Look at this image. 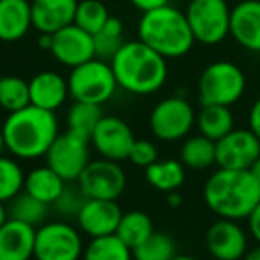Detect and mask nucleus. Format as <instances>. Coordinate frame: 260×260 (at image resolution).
Wrapping results in <instances>:
<instances>
[{
    "instance_id": "bb28decb",
    "label": "nucleus",
    "mask_w": 260,
    "mask_h": 260,
    "mask_svg": "<svg viewBox=\"0 0 260 260\" xmlns=\"http://www.w3.org/2000/svg\"><path fill=\"white\" fill-rule=\"evenodd\" d=\"M180 160L191 170H207L216 164V141L202 134L187 138L180 148Z\"/></svg>"
},
{
    "instance_id": "6ab92c4d",
    "label": "nucleus",
    "mask_w": 260,
    "mask_h": 260,
    "mask_svg": "<svg viewBox=\"0 0 260 260\" xmlns=\"http://www.w3.org/2000/svg\"><path fill=\"white\" fill-rule=\"evenodd\" d=\"M30 105L55 112L70 96L68 79L57 72H40L29 80Z\"/></svg>"
},
{
    "instance_id": "a19ab883",
    "label": "nucleus",
    "mask_w": 260,
    "mask_h": 260,
    "mask_svg": "<svg viewBox=\"0 0 260 260\" xmlns=\"http://www.w3.org/2000/svg\"><path fill=\"white\" fill-rule=\"evenodd\" d=\"M52 41H54V36H52V34H40V38H38L40 48L48 50V52H50V48H52Z\"/></svg>"
},
{
    "instance_id": "20e7f679",
    "label": "nucleus",
    "mask_w": 260,
    "mask_h": 260,
    "mask_svg": "<svg viewBox=\"0 0 260 260\" xmlns=\"http://www.w3.org/2000/svg\"><path fill=\"white\" fill-rule=\"evenodd\" d=\"M138 36L166 59L184 57L196 43L185 13L170 4L143 13L138 23Z\"/></svg>"
},
{
    "instance_id": "473e14b6",
    "label": "nucleus",
    "mask_w": 260,
    "mask_h": 260,
    "mask_svg": "<svg viewBox=\"0 0 260 260\" xmlns=\"http://www.w3.org/2000/svg\"><path fill=\"white\" fill-rule=\"evenodd\" d=\"M25 173L15 159L0 155V202H11L23 191Z\"/></svg>"
},
{
    "instance_id": "dca6fc26",
    "label": "nucleus",
    "mask_w": 260,
    "mask_h": 260,
    "mask_svg": "<svg viewBox=\"0 0 260 260\" xmlns=\"http://www.w3.org/2000/svg\"><path fill=\"white\" fill-rule=\"evenodd\" d=\"M121 216L123 212L116 200L87 198L75 219L79 223L80 232L94 239L116 234Z\"/></svg>"
},
{
    "instance_id": "cd10ccee",
    "label": "nucleus",
    "mask_w": 260,
    "mask_h": 260,
    "mask_svg": "<svg viewBox=\"0 0 260 260\" xmlns=\"http://www.w3.org/2000/svg\"><path fill=\"white\" fill-rule=\"evenodd\" d=\"M84 260H134L132 248L125 244L116 234L91 239L84 248Z\"/></svg>"
},
{
    "instance_id": "c85d7f7f",
    "label": "nucleus",
    "mask_w": 260,
    "mask_h": 260,
    "mask_svg": "<svg viewBox=\"0 0 260 260\" xmlns=\"http://www.w3.org/2000/svg\"><path fill=\"white\" fill-rule=\"evenodd\" d=\"M123 34H125V27H123L121 20L116 18V16H111L105 22V25L93 36L96 57L102 59V61L111 62V59L125 45V36Z\"/></svg>"
},
{
    "instance_id": "f704fd0d",
    "label": "nucleus",
    "mask_w": 260,
    "mask_h": 260,
    "mask_svg": "<svg viewBox=\"0 0 260 260\" xmlns=\"http://www.w3.org/2000/svg\"><path fill=\"white\" fill-rule=\"evenodd\" d=\"M86 196H84V192L80 191L79 184L77 185H68L66 184L64 191H62V194L57 198V202L54 203L55 209H57V212L61 214V216H73L77 217V214L80 212V209H82L84 202H86Z\"/></svg>"
},
{
    "instance_id": "2eb2a0df",
    "label": "nucleus",
    "mask_w": 260,
    "mask_h": 260,
    "mask_svg": "<svg viewBox=\"0 0 260 260\" xmlns=\"http://www.w3.org/2000/svg\"><path fill=\"white\" fill-rule=\"evenodd\" d=\"M205 246L216 260H242L248 253V237L237 221L219 219L207 230Z\"/></svg>"
},
{
    "instance_id": "2f4dec72",
    "label": "nucleus",
    "mask_w": 260,
    "mask_h": 260,
    "mask_svg": "<svg viewBox=\"0 0 260 260\" xmlns=\"http://www.w3.org/2000/svg\"><path fill=\"white\" fill-rule=\"evenodd\" d=\"M134 260H173L177 256V246L170 235L153 232L145 242L132 249Z\"/></svg>"
},
{
    "instance_id": "a878e982",
    "label": "nucleus",
    "mask_w": 260,
    "mask_h": 260,
    "mask_svg": "<svg viewBox=\"0 0 260 260\" xmlns=\"http://www.w3.org/2000/svg\"><path fill=\"white\" fill-rule=\"evenodd\" d=\"M102 118H104V112L100 105L87 104V102H73L66 112V126L72 134L91 139V134L94 132Z\"/></svg>"
},
{
    "instance_id": "412c9836",
    "label": "nucleus",
    "mask_w": 260,
    "mask_h": 260,
    "mask_svg": "<svg viewBox=\"0 0 260 260\" xmlns=\"http://www.w3.org/2000/svg\"><path fill=\"white\" fill-rule=\"evenodd\" d=\"M32 27L29 0H0V41L15 43Z\"/></svg>"
},
{
    "instance_id": "4be33fe9",
    "label": "nucleus",
    "mask_w": 260,
    "mask_h": 260,
    "mask_svg": "<svg viewBox=\"0 0 260 260\" xmlns=\"http://www.w3.org/2000/svg\"><path fill=\"white\" fill-rule=\"evenodd\" d=\"M66 184L68 182L62 177H59L50 166H38L30 170L25 175V185L23 191L29 192L30 196L38 198L40 202L47 203V205H54L57 198L62 194Z\"/></svg>"
},
{
    "instance_id": "aec40b11",
    "label": "nucleus",
    "mask_w": 260,
    "mask_h": 260,
    "mask_svg": "<svg viewBox=\"0 0 260 260\" xmlns=\"http://www.w3.org/2000/svg\"><path fill=\"white\" fill-rule=\"evenodd\" d=\"M34 241L36 228L9 217L0 226V260H30Z\"/></svg>"
},
{
    "instance_id": "f8f14e48",
    "label": "nucleus",
    "mask_w": 260,
    "mask_h": 260,
    "mask_svg": "<svg viewBox=\"0 0 260 260\" xmlns=\"http://www.w3.org/2000/svg\"><path fill=\"white\" fill-rule=\"evenodd\" d=\"M260 157V139L249 128H234L216 141V164L224 170H249Z\"/></svg>"
},
{
    "instance_id": "ddd939ff",
    "label": "nucleus",
    "mask_w": 260,
    "mask_h": 260,
    "mask_svg": "<svg viewBox=\"0 0 260 260\" xmlns=\"http://www.w3.org/2000/svg\"><path fill=\"white\" fill-rule=\"evenodd\" d=\"M134 141L136 138L132 128L118 116H104L89 139L102 159L114 160V162L128 159Z\"/></svg>"
},
{
    "instance_id": "39448f33",
    "label": "nucleus",
    "mask_w": 260,
    "mask_h": 260,
    "mask_svg": "<svg viewBox=\"0 0 260 260\" xmlns=\"http://www.w3.org/2000/svg\"><path fill=\"white\" fill-rule=\"evenodd\" d=\"M246 91V75L235 62H210L198 79V98L202 105L237 104Z\"/></svg>"
},
{
    "instance_id": "b1692460",
    "label": "nucleus",
    "mask_w": 260,
    "mask_h": 260,
    "mask_svg": "<svg viewBox=\"0 0 260 260\" xmlns=\"http://www.w3.org/2000/svg\"><path fill=\"white\" fill-rule=\"evenodd\" d=\"M146 180L153 189L160 192L178 191L185 182V166L182 160L166 159L157 160L146 168Z\"/></svg>"
},
{
    "instance_id": "0eeeda50",
    "label": "nucleus",
    "mask_w": 260,
    "mask_h": 260,
    "mask_svg": "<svg viewBox=\"0 0 260 260\" xmlns=\"http://www.w3.org/2000/svg\"><path fill=\"white\" fill-rule=\"evenodd\" d=\"M185 16L198 43L217 45L230 36L232 9L226 0H191Z\"/></svg>"
},
{
    "instance_id": "f03ea898",
    "label": "nucleus",
    "mask_w": 260,
    "mask_h": 260,
    "mask_svg": "<svg viewBox=\"0 0 260 260\" xmlns=\"http://www.w3.org/2000/svg\"><path fill=\"white\" fill-rule=\"evenodd\" d=\"M6 150L22 160L45 157L59 136V121L54 112L27 105L25 109L9 112L2 125Z\"/></svg>"
},
{
    "instance_id": "4c0bfd02",
    "label": "nucleus",
    "mask_w": 260,
    "mask_h": 260,
    "mask_svg": "<svg viewBox=\"0 0 260 260\" xmlns=\"http://www.w3.org/2000/svg\"><path fill=\"white\" fill-rule=\"evenodd\" d=\"M248 226H249V234H251L253 239L260 244V203L248 216Z\"/></svg>"
},
{
    "instance_id": "49530a36",
    "label": "nucleus",
    "mask_w": 260,
    "mask_h": 260,
    "mask_svg": "<svg viewBox=\"0 0 260 260\" xmlns=\"http://www.w3.org/2000/svg\"><path fill=\"white\" fill-rule=\"evenodd\" d=\"M173 260H198V258H194V256H191V255H177Z\"/></svg>"
},
{
    "instance_id": "5701e85b",
    "label": "nucleus",
    "mask_w": 260,
    "mask_h": 260,
    "mask_svg": "<svg viewBox=\"0 0 260 260\" xmlns=\"http://www.w3.org/2000/svg\"><path fill=\"white\" fill-rule=\"evenodd\" d=\"M200 134L212 141H219L221 138L235 128V118L230 107L224 105H202V111L196 116Z\"/></svg>"
},
{
    "instance_id": "72a5a7b5",
    "label": "nucleus",
    "mask_w": 260,
    "mask_h": 260,
    "mask_svg": "<svg viewBox=\"0 0 260 260\" xmlns=\"http://www.w3.org/2000/svg\"><path fill=\"white\" fill-rule=\"evenodd\" d=\"M109 18H111V15H109L104 2H100V0H79L73 23L94 36Z\"/></svg>"
},
{
    "instance_id": "1a4fd4ad",
    "label": "nucleus",
    "mask_w": 260,
    "mask_h": 260,
    "mask_svg": "<svg viewBox=\"0 0 260 260\" xmlns=\"http://www.w3.org/2000/svg\"><path fill=\"white\" fill-rule=\"evenodd\" d=\"M196 112L192 105L182 96L160 100L150 114V130L160 141H178L192 130Z\"/></svg>"
},
{
    "instance_id": "f3484780",
    "label": "nucleus",
    "mask_w": 260,
    "mask_h": 260,
    "mask_svg": "<svg viewBox=\"0 0 260 260\" xmlns=\"http://www.w3.org/2000/svg\"><path fill=\"white\" fill-rule=\"evenodd\" d=\"M230 36L242 48L260 54V0H241L234 6Z\"/></svg>"
},
{
    "instance_id": "f257e3e1",
    "label": "nucleus",
    "mask_w": 260,
    "mask_h": 260,
    "mask_svg": "<svg viewBox=\"0 0 260 260\" xmlns=\"http://www.w3.org/2000/svg\"><path fill=\"white\" fill-rule=\"evenodd\" d=\"M205 205L221 219H248L260 203V184L249 170L219 168L203 185Z\"/></svg>"
},
{
    "instance_id": "a211bd4d",
    "label": "nucleus",
    "mask_w": 260,
    "mask_h": 260,
    "mask_svg": "<svg viewBox=\"0 0 260 260\" xmlns=\"http://www.w3.org/2000/svg\"><path fill=\"white\" fill-rule=\"evenodd\" d=\"M79 0H32V27L40 34H55L75 22Z\"/></svg>"
},
{
    "instance_id": "9b49d317",
    "label": "nucleus",
    "mask_w": 260,
    "mask_h": 260,
    "mask_svg": "<svg viewBox=\"0 0 260 260\" xmlns=\"http://www.w3.org/2000/svg\"><path fill=\"white\" fill-rule=\"evenodd\" d=\"M47 164L66 182H77L89 164V139L66 130L59 134L47 152Z\"/></svg>"
},
{
    "instance_id": "c756f323",
    "label": "nucleus",
    "mask_w": 260,
    "mask_h": 260,
    "mask_svg": "<svg viewBox=\"0 0 260 260\" xmlns=\"http://www.w3.org/2000/svg\"><path fill=\"white\" fill-rule=\"evenodd\" d=\"M11 205H9L8 212L11 219L22 221V223H27L30 226L38 228L45 223L48 216V205L43 202H40L38 198L30 196L29 192L22 191L16 198H13Z\"/></svg>"
},
{
    "instance_id": "79ce46f5",
    "label": "nucleus",
    "mask_w": 260,
    "mask_h": 260,
    "mask_svg": "<svg viewBox=\"0 0 260 260\" xmlns=\"http://www.w3.org/2000/svg\"><path fill=\"white\" fill-rule=\"evenodd\" d=\"M242 260H260V244L256 246V248L249 249V251L242 256Z\"/></svg>"
},
{
    "instance_id": "6e6552de",
    "label": "nucleus",
    "mask_w": 260,
    "mask_h": 260,
    "mask_svg": "<svg viewBox=\"0 0 260 260\" xmlns=\"http://www.w3.org/2000/svg\"><path fill=\"white\" fill-rule=\"evenodd\" d=\"M84 241L80 232L66 221H48L36 228V260H80Z\"/></svg>"
},
{
    "instance_id": "c03bdc74",
    "label": "nucleus",
    "mask_w": 260,
    "mask_h": 260,
    "mask_svg": "<svg viewBox=\"0 0 260 260\" xmlns=\"http://www.w3.org/2000/svg\"><path fill=\"white\" fill-rule=\"evenodd\" d=\"M249 171H251L253 177H255L256 180H258V184H260V157L255 160V164H253V166L249 168Z\"/></svg>"
},
{
    "instance_id": "a18cd8bd",
    "label": "nucleus",
    "mask_w": 260,
    "mask_h": 260,
    "mask_svg": "<svg viewBox=\"0 0 260 260\" xmlns=\"http://www.w3.org/2000/svg\"><path fill=\"white\" fill-rule=\"evenodd\" d=\"M6 150V141H4V132H2V126H0V155L4 153Z\"/></svg>"
},
{
    "instance_id": "37998d69",
    "label": "nucleus",
    "mask_w": 260,
    "mask_h": 260,
    "mask_svg": "<svg viewBox=\"0 0 260 260\" xmlns=\"http://www.w3.org/2000/svg\"><path fill=\"white\" fill-rule=\"evenodd\" d=\"M8 219H9V212H8V209H6L4 203L0 202V226H2Z\"/></svg>"
},
{
    "instance_id": "393cba45",
    "label": "nucleus",
    "mask_w": 260,
    "mask_h": 260,
    "mask_svg": "<svg viewBox=\"0 0 260 260\" xmlns=\"http://www.w3.org/2000/svg\"><path fill=\"white\" fill-rule=\"evenodd\" d=\"M153 221L143 210H130L125 212L119 219L116 228V235L125 242L128 248H138L141 242H145L153 234Z\"/></svg>"
},
{
    "instance_id": "423d86ee",
    "label": "nucleus",
    "mask_w": 260,
    "mask_h": 260,
    "mask_svg": "<svg viewBox=\"0 0 260 260\" xmlns=\"http://www.w3.org/2000/svg\"><path fill=\"white\" fill-rule=\"evenodd\" d=\"M68 87L73 102L102 105L114 96L119 86L116 82L111 62L94 57L84 64L72 68L68 77Z\"/></svg>"
},
{
    "instance_id": "4468645a",
    "label": "nucleus",
    "mask_w": 260,
    "mask_h": 260,
    "mask_svg": "<svg viewBox=\"0 0 260 260\" xmlns=\"http://www.w3.org/2000/svg\"><path fill=\"white\" fill-rule=\"evenodd\" d=\"M52 36H54V41H52L50 54L62 66L75 68V66H80L96 57L93 34L86 32L75 23L57 30Z\"/></svg>"
},
{
    "instance_id": "c9c22d12",
    "label": "nucleus",
    "mask_w": 260,
    "mask_h": 260,
    "mask_svg": "<svg viewBox=\"0 0 260 260\" xmlns=\"http://www.w3.org/2000/svg\"><path fill=\"white\" fill-rule=\"evenodd\" d=\"M128 160L134 166L139 168H148L152 166L153 162L159 160V152H157V146L153 145L148 139H136L134 145H132V150H130Z\"/></svg>"
},
{
    "instance_id": "7ed1b4c3",
    "label": "nucleus",
    "mask_w": 260,
    "mask_h": 260,
    "mask_svg": "<svg viewBox=\"0 0 260 260\" xmlns=\"http://www.w3.org/2000/svg\"><path fill=\"white\" fill-rule=\"evenodd\" d=\"M168 59L157 54L141 40L125 41L118 54L111 59L116 82L132 94H153L168 80Z\"/></svg>"
},
{
    "instance_id": "e433bc0d",
    "label": "nucleus",
    "mask_w": 260,
    "mask_h": 260,
    "mask_svg": "<svg viewBox=\"0 0 260 260\" xmlns=\"http://www.w3.org/2000/svg\"><path fill=\"white\" fill-rule=\"evenodd\" d=\"M248 125L249 130H251L253 134L260 139V96L253 102L251 109H249V114H248Z\"/></svg>"
},
{
    "instance_id": "58836bf2",
    "label": "nucleus",
    "mask_w": 260,
    "mask_h": 260,
    "mask_svg": "<svg viewBox=\"0 0 260 260\" xmlns=\"http://www.w3.org/2000/svg\"><path fill=\"white\" fill-rule=\"evenodd\" d=\"M130 2H132V6H134L136 9H139V11H143V13L170 4V0H130Z\"/></svg>"
},
{
    "instance_id": "ea45409f",
    "label": "nucleus",
    "mask_w": 260,
    "mask_h": 260,
    "mask_svg": "<svg viewBox=\"0 0 260 260\" xmlns=\"http://www.w3.org/2000/svg\"><path fill=\"white\" fill-rule=\"evenodd\" d=\"M182 202H184V198H182V194L178 191H171L166 194V203L171 209H178L182 205Z\"/></svg>"
},
{
    "instance_id": "7c9ffc66",
    "label": "nucleus",
    "mask_w": 260,
    "mask_h": 260,
    "mask_svg": "<svg viewBox=\"0 0 260 260\" xmlns=\"http://www.w3.org/2000/svg\"><path fill=\"white\" fill-rule=\"evenodd\" d=\"M30 105L29 82L18 75L0 77V107L8 112H16Z\"/></svg>"
},
{
    "instance_id": "9d476101",
    "label": "nucleus",
    "mask_w": 260,
    "mask_h": 260,
    "mask_svg": "<svg viewBox=\"0 0 260 260\" xmlns=\"http://www.w3.org/2000/svg\"><path fill=\"white\" fill-rule=\"evenodd\" d=\"M77 184L86 198L118 200L126 187V175L119 162L114 160H89Z\"/></svg>"
}]
</instances>
